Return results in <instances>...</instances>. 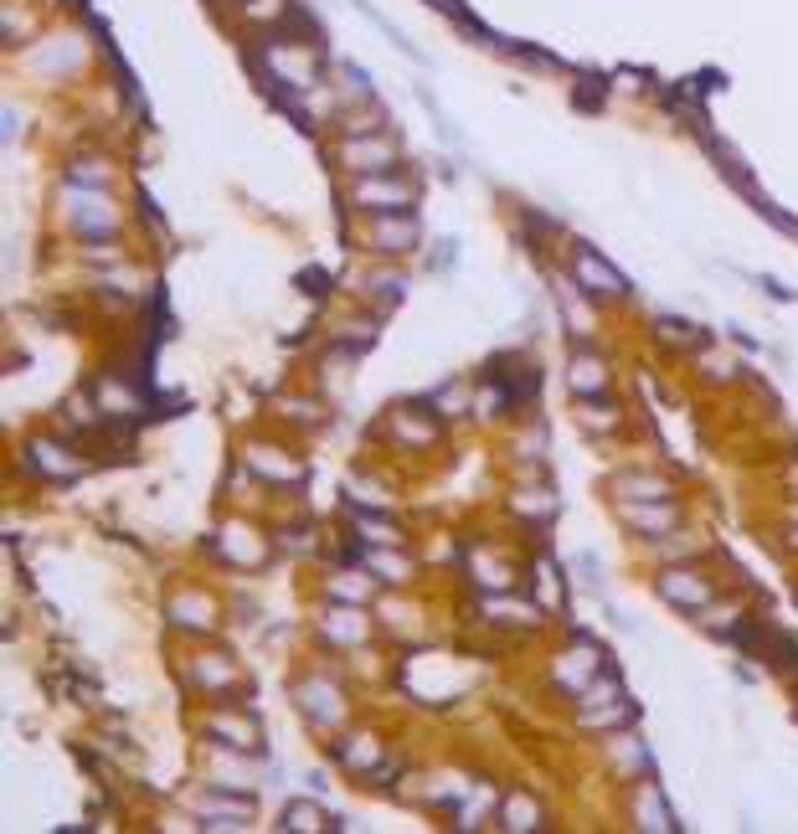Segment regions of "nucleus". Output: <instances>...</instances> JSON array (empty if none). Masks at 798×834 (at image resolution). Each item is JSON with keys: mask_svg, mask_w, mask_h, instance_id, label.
Returning <instances> with one entry per match:
<instances>
[{"mask_svg": "<svg viewBox=\"0 0 798 834\" xmlns=\"http://www.w3.org/2000/svg\"><path fill=\"white\" fill-rule=\"evenodd\" d=\"M659 593L670 603H680V608H706L711 603V587L695 577V572H665V577H659Z\"/></svg>", "mask_w": 798, "mask_h": 834, "instance_id": "nucleus-1", "label": "nucleus"}, {"mask_svg": "<svg viewBox=\"0 0 798 834\" xmlns=\"http://www.w3.org/2000/svg\"><path fill=\"white\" fill-rule=\"evenodd\" d=\"M577 278L587 284V289H598V294H623V278H618L603 258H593V253H577Z\"/></svg>", "mask_w": 798, "mask_h": 834, "instance_id": "nucleus-2", "label": "nucleus"}, {"mask_svg": "<svg viewBox=\"0 0 798 834\" xmlns=\"http://www.w3.org/2000/svg\"><path fill=\"white\" fill-rule=\"evenodd\" d=\"M345 160L356 165V170H386L392 165V145H381V140H371V145H345Z\"/></svg>", "mask_w": 798, "mask_h": 834, "instance_id": "nucleus-3", "label": "nucleus"}, {"mask_svg": "<svg viewBox=\"0 0 798 834\" xmlns=\"http://www.w3.org/2000/svg\"><path fill=\"white\" fill-rule=\"evenodd\" d=\"M536 824H541V809H536V803H530V798H510L505 803V829H536Z\"/></svg>", "mask_w": 798, "mask_h": 834, "instance_id": "nucleus-4", "label": "nucleus"}, {"mask_svg": "<svg viewBox=\"0 0 798 834\" xmlns=\"http://www.w3.org/2000/svg\"><path fill=\"white\" fill-rule=\"evenodd\" d=\"M603 361H587V356H577V361H572V386H577V392H587V386H593V392H603Z\"/></svg>", "mask_w": 798, "mask_h": 834, "instance_id": "nucleus-5", "label": "nucleus"}, {"mask_svg": "<svg viewBox=\"0 0 798 834\" xmlns=\"http://www.w3.org/2000/svg\"><path fill=\"white\" fill-rule=\"evenodd\" d=\"M356 196H361V201H386V212H402L413 191H407V186H361Z\"/></svg>", "mask_w": 798, "mask_h": 834, "instance_id": "nucleus-6", "label": "nucleus"}, {"mask_svg": "<svg viewBox=\"0 0 798 834\" xmlns=\"http://www.w3.org/2000/svg\"><path fill=\"white\" fill-rule=\"evenodd\" d=\"M284 829H325V814L314 803H294L289 814H284Z\"/></svg>", "mask_w": 798, "mask_h": 834, "instance_id": "nucleus-7", "label": "nucleus"}, {"mask_svg": "<svg viewBox=\"0 0 798 834\" xmlns=\"http://www.w3.org/2000/svg\"><path fill=\"white\" fill-rule=\"evenodd\" d=\"M629 521H634V526H644V530H665L675 515H670V510H634Z\"/></svg>", "mask_w": 798, "mask_h": 834, "instance_id": "nucleus-8", "label": "nucleus"}, {"mask_svg": "<svg viewBox=\"0 0 798 834\" xmlns=\"http://www.w3.org/2000/svg\"><path fill=\"white\" fill-rule=\"evenodd\" d=\"M623 490H639L634 500H665V485H659V479H623Z\"/></svg>", "mask_w": 798, "mask_h": 834, "instance_id": "nucleus-9", "label": "nucleus"}, {"mask_svg": "<svg viewBox=\"0 0 798 834\" xmlns=\"http://www.w3.org/2000/svg\"><path fill=\"white\" fill-rule=\"evenodd\" d=\"M413 237H418L413 222H402V227H381V242H413Z\"/></svg>", "mask_w": 798, "mask_h": 834, "instance_id": "nucleus-10", "label": "nucleus"}]
</instances>
